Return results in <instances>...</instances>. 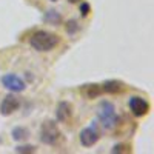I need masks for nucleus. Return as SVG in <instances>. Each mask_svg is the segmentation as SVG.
Returning <instances> with one entry per match:
<instances>
[{"instance_id": "1", "label": "nucleus", "mask_w": 154, "mask_h": 154, "mask_svg": "<svg viewBox=\"0 0 154 154\" xmlns=\"http://www.w3.org/2000/svg\"><path fill=\"white\" fill-rule=\"evenodd\" d=\"M97 119L100 126L105 131H112L119 125V116L116 112V106L109 100H102L97 106Z\"/></svg>"}, {"instance_id": "2", "label": "nucleus", "mask_w": 154, "mask_h": 154, "mask_svg": "<svg viewBox=\"0 0 154 154\" xmlns=\"http://www.w3.org/2000/svg\"><path fill=\"white\" fill-rule=\"evenodd\" d=\"M60 43L59 35L48 32V31H35L31 37H29V45L32 49L38 51V53H48L53 51L57 45Z\"/></svg>"}, {"instance_id": "3", "label": "nucleus", "mask_w": 154, "mask_h": 154, "mask_svg": "<svg viewBox=\"0 0 154 154\" xmlns=\"http://www.w3.org/2000/svg\"><path fill=\"white\" fill-rule=\"evenodd\" d=\"M38 137H40L42 143L49 145V146H57L63 140V134L59 130L56 120H45L40 125V133H38Z\"/></svg>"}, {"instance_id": "4", "label": "nucleus", "mask_w": 154, "mask_h": 154, "mask_svg": "<svg viewBox=\"0 0 154 154\" xmlns=\"http://www.w3.org/2000/svg\"><path fill=\"white\" fill-rule=\"evenodd\" d=\"M128 108H130L131 114L136 117H143L149 112V103L148 100L140 97V96H133L128 99Z\"/></svg>"}, {"instance_id": "5", "label": "nucleus", "mask_w": 154, "mask_h": 154, "mask_svg": "<svg viewBox=\"0 0 154 154\" xmlns=\"http://www.w3.org/2000/svg\"><path fill=\"white\" fill-rule=\"evenodd\" d=\"M79 139H80L82 146L89 148V146H93V145H96V143L99 142L100 133H99V130H97V126H96V125H89V126L83 128V130L80 131Z\"/></svg>"}, {"instance_id": "6", "label": "nucleus", "mask_w": 154, "mask_h": 154, "mask_svg": "<svg viewBox=\"0 0 154 154\" xmlns=\"http://www.w3.org/2000/svg\"><path fill=\"white\" fill-rule=\"evenodd\" d=\"M0 80H2V85L12 93H22V91H25V88H26L25 80L16 74H3Z\"/></svg>"}, {"instance_id": "7", "label": "nucleus", "mask_w": 154, "mask_h": 154, "mask_svg": "<svg viewBox=\"0 0 154 154\" xmlns=\"http://www.w3.org/2000/svg\"><path fill=\"white\" fill-rule=\"evenodd\" d=\"M20 108V100L14 94H8L0 102V114L2 116H11Z\"/></svg>"}, {"instance_id": "8", "label": "nucleus", "mask_w": 154, "mask_h": 154, "mask_svg": "<svg viewBox=\"0 0 154 154\" xmlns=\"http://www.w3.org/2000/svg\"><path fill=\"white\" fill-rule=\"evenodd\" d=\"M72 116V105L69 102H59V105L56 108V119L60 123H66L69 122Z\"/></svg>"}, {"instance_id": "9", "label": "nucleus", "mask_w": 154, "mask_h": 154, "mask_svg": "<svg viewBox=\"0 0 154 154\" xmlns=\"http://www.w3.org/2000/svg\"><path fill=\"white\" fill-rule=\"evenodd\" d=\"M102 88V93H106V94H120L125 91V83L120 80H106L100 85Z\"/></svg>"}, {"instance_id": "10", "label": "nucleus", "mask_w": 154, "mask_h": 154, "mask_svg": "<svg viewBox=\"0 0 154 154\" xmlns=\"http://www.w3.org/2000/svg\"><path fill=\"white\" fill-rule=\"evenodd\" d=\"M11 136L14 140H17V142H23V140H26L29 137V131L25 126H16V128H12Z\"/></svg>"}, {"instance_id": "11", "label": "nucleus", "mask_w": 154, "mask_h": 154, "mask_svg": "<svg viewBox=\"0 0 154 154\" xmlns=\"http://www.w3.org/2000/svg\"><path fill=\"white\" fill-rule=\"evenodd\" d=\"M43 20L49 25H53V26H56V25L62 23V16L59 11H54V9H49L46 14L43 16Z\"/></svg>"}, {"instance_id": "12", "label": "nucleus", "mask_w": 154, "mask_h": 154, "mask_svg": "<svg viewBox=\"0 0 154 154\" xmlns=\"http://www.w3.org/2000/svg\"><path fill=\"white\" fill-rule=\"evenodd\" d=\"M85 94H86L88 99H96V97H99V96L102 94V88H100V85H97V83L88 85V86L85 88Z\"/></svg>"}, {"instance_id": "13", "label": "nucleus", "mask_w": 154, "mask_h": 154, "mask_svg": "<svg viewBox=\"0 0 154 154\" xmlns=\"http://www.w3.org/2000/svg\"><path fill=\"white\" fill-rule=\"evenodd\" d=\"M65 29H66V32H68L69 35H74L77 31L80 29V25L77 23L75 20H68V22H66V26H65Z\"/></svg>"}, {"instance_id": "14", "label": "nucleus", "mask_w": 154, "mask_h": 154, "mask_svg": "<svg viewBox=\"0 0 154 154\" xmlns=\"http://www.w3.org/2000/svg\"><path fill=\"white\" fill-rule=\"evenodd\" d=\"M79 11H80L82 17H86L91 12V6H89L88 2H79Z\"/></svg>"}, {"instance_id": "15", "label": "nucleus", "mask_w": 154, "mask_h": 154, "mask_svg": "<svg viewBox=\"0 0 154 154\" xmlns=\"http://www.w3.org/2000/svg\"><path fill=\"white\" fill-rule=\"evenodd\" d=\"M111 152H131V146L130 145H123V143H119V145H114Z\"/></svg>"}, {"instance_id": "16", "label": "nucleus", "mask_w": 154, "mask_h": 154, "mask_svg": "<svg viewBox=\"0 0 154 154\" xmlns=\"http://www.w3.org/2000/svg\"><path fill=\"white\" fill-rule=\"evenodd\" d=\"M16 152H35V146L34 145H19L17 148H16Z\"/></svg>"}, {"instance_id": "17", "label": "nucleus", "mask_w": 154, "mask_h": 154, "mask_svg": "<svg viewBox=\"0 0 154 154\" xmlns=\"http://www.w3.org/2000/svg\"><path fill=\"white\" fill-rule=\"evenodd\" d=\"M68 2H69V3H79L80 0H68Z\"/></svg>"}, {"instance_id": "18", "label": "nucleus", "mask_w": 154, "mask_h": 154, "mask_svg": "<svg viewBox=\"0 0 154 154\" xmlns=\"http://www.w3.org/2000/svg\"><path fill=\"white\" fill-rule=\"evenodd\" d=\"M51 2H57V0H51Z\"/></svg>"}]
</instances>
